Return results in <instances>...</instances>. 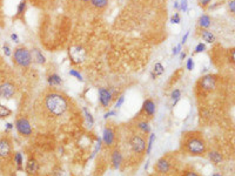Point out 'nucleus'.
<instances>
[{
    "mask_svg": "<svg viewBox=\"0 0 235 176\" xmlns=\"http://www.w3.org/2000/svg\"><path fill=\"white\" fill-rule=\"evenodd\" d=\"M44 107L51 116H61L68 109L67 99L59 93H49L45 96Z\"/></svg>",
    "mask_w": 235,
    "mask_h": 176,
    "instance_id": "obj_1",
    "label": "nucleus"
},
{
    "mask_svg": "<svg viewBox=\"0 0 235 176\" xmlns=\"http://www.w3.org/2000/svg\"><path fill=\"white\" fill-rule=\"evenodd\" d=\"M182 147L189 155L202 156L207 151V144L203 137L197 133H188L185 135Z\"/></svg>",
    "mask_w": 235,
    "mask_h": 176,
    "instance_id": "obj_2",
    "label": "nucleus"
},
{
    "mask_svg": "<svg viewBox=\"0 0 235 176\" xmlns=\"http://www.w3.org/2000/svg\"><path fill=\"white\" fill-rule=\"evenodd\" d=\"M13 60L14 62L20 66V67H28L32 62V55L31 52L25 48V47H18L17 49H14V54H13Z\"/></svg>",
    "mask_w": 235,
    "mask_h": 176,
    "instance_id": "obj_3",
    "label": "nucleus"
},
{
    "mask_svg": "<svg viewBox=\"0 0 235 176\" xmlns=\"http://www.w3.org/2000/svg\"><path fill=\"white\" fill-rule=\"evenodd\" d=\"M129 146H131V149L133 150V153H135V154L142 155L146 151V141L142 136L138 135V134H134L131 136Z\"/></svg>",
    "mask_w": 235,
    "mask_h": 176,
    "instance_id": "obj_4",
    "label": "nucleus"
},
{
    "mask_svg": "<svg viewBox=\"0 0 235 176\" xmlns=\"http://www.w3.org/2000/svg\"><path fill=\"white\" fill-rule=\"evenodd\" d=\"M68 55L73 63H81L86 58V52L80 46H72L68 50Z\"/></svg>",
    "mask_w": 235,
    "mask_h": 176,
    "instance_id": "obj_5",
    "label": "nucleus"
},
{
    "mask_svg": "<svg viewBox=\"0 0 235 176\" xmlns=\"http://www.w3.org/2000/svg\"><path fill=\"white\" fill-rule=\"evenodd\" d=\"M15 128H17L18 133L20 135H22V136H30V135H32V126H31L30 121L26 118H24V116L17 119V121H15Z\"/></svg>",
    "mask_w": 235,
    "mask_h": 176,
    "instance_id": "obj_6",
    "label": "nucleus"
},
{
    "mask_svg": "<svg viewBox=\"0 0 235 176\" xmlns=\"http://www.w3.org/2000/svg\"><path fill=\"white\" fill-rule=\"evenodd\" d=\"M12 156V144L7 137L0 138V160L7 161Z\"/></svg>",
    "mask_w": 235,
    "mask_h": 176,
    "instance_id": "obj_7",
    "label": "nucleus"
},
{
    "mask_svg": "<svg viewBox=\"0 0 235 176\" xmlns=\"http://www.w3.org/2000/svg\"><path fill=\"white\" fill-rule=\"evenodd\" d=\"M216 82H218V79L215 75H212V74L205 75L200 80V88L205 92H212L216 87Z\"/></svg>",
    "mask_w": 235,
    "mask_h": 176,
    "instance_id": "obj_8",
    "label": "nucleus"
},
{
    "mask_svg": "<svg viewBox=\"0 0 235 176\" xmlns=\"http://www.w3.org/2000/svg\"><path fill=\"white\" fill-rule=\"evenodd\" d=\"M15 94V87L11 82H4L0 85V97L2 99H12Z\"/></svg>",
    "mask_w": 235,
    "mask_h": 176,
    "instance_id": "obj_9",
    "label": "nucleus"
},
{
    "mask_svg": "<svg viewBox=\"0 0 235 176\" xmlns=\"http://www.w3.org/2000/svg\"><path fill=\"white\" fill-rule=\"evenodd\" d=\"M112 100H113V96H112V94H111V92L108 89L99 88V102H100V105L102 107L107 108L111 105Z\"/></svg>",
    "mask_w": 235,
    "mask_h": 176,
    "instance_id": "obj_10",
    "label": "nucleus"
},
{
    "mask_svg": "<svg viewBox=\"0 0 235 176\" xmlns=\"http://www.w3.org/2000/svg\"><path fill=\"white\" fill-rule=\"evenodd\" d=\"M25 172L28 176H34L38 174L39 172V163L34 157H30L27 163H26V168Z\"/></svg>",
    "mask_w": 235,
    "mask_h": 176,
    "instance_id": "obj_11",
    "label": "nucleus"
},
{
    "mask_svg": "<svg viewBox=\"0 0 235 176\" xmlns=\"http://www.w3.org/2000/svg\"><path fill=\"white\" fill-rule=\"evenodd\" d=\"M154 169H155L158 173H160V174H166V173H168L169 169H171V162L168 161L167 157H161V159L156 162Z\"/></svg>",
    "mask_w": 235,
    "mask_h": 176,
    "instance_id": "obj_12",
    "label": "nucleus"
},
{
    "mask_svg": "<svg viewBox=\"0 0 235 176\" xmlns=\"http://www.w3.org/2000/svg\"><path fill=\"white\" fill-rule=\"evenodd\" d=\"M114 140H115V133L114 131L111 128V127H106L103 129V135H102V141L105 142V144L107 147H111L113 143H114Z\"/></svg>",
    "mask_w": 235,
    "mask_h": 176,
    "instance_id": "obj_13",
    "label": "nucleus"
},
{
    "mask_svg": "<svg viewBox=\"0 0 235 176\" xmlns=\"http://www.w3.org/2000/svg\"><path fill=\"white\" fill-rule=\"evenodd\" d=\"M142 113L145 115H147L148 118H152L155 113V103L150 100V99H147L143 105H142Z\"/></svg>",
    "mask_w": 235,
    "mask_h": 176,
    "instance_id": "obj_14",
    "label": "nucleus"
},
{
    "mask_svg": "<svg viewBox=\"0 0 235 176\" xmlns=\"http://www.w3.org/2000/svg\"><path fill=\"white\" fill-rule=\"evenodd\" d=\"M111 160H112V166H113V168H114V169L120 168V166H121V163H122V160H124L122 154L120 153V150L115 149V150L112 153Z\"/></svg>",
    "mask_w": 235,
    "mask_h": 176,
    "instance_id": "obj_15",
    "label": "nucleus"
},
{
    "mask_svg": "<svg viewBox=\"0 0 235 176\" xmlns=\"http://www.w3.org/2000/svg\"><path fill=\"white\" fill-rule=\"evenodd\" d=\"M31 55H32V60H34L37 63H39V65H44V63H46V58H45V55L41 53V50H40V49H38V48L32 49Z\"/></svg>",
    "mask_w": 235,
    "mask_h": 176,
    "instance_id": "obj_16",
    "label": "nucleus"
},
{
    "mask_svg": "<svg viewBox=\"0 0 235 176\" xmlns=\"http://www.w3.org/2000/svg\"><path fill=\"white\" fill-rule=\"evenodd\" d=\"M201 38H202L203 41H206V43H208V44H213V43L216 40L215 35H214L212 32L207 31V30H203V31L201 32Z\"/></svg>",
    "mask_w": 235,
    "mask_h": 176,
    "instance_id": "obj_17",
    "label": "nucleus"
},
{
    "mask_svg": "<svg viewBox=\"0 0 235 176\" xmlns=\"http://www.w3.org/2000/svg\"><path fill=\"white\" fill-rule=\"evenodd\" d=\"M47 81H48V85L49 86H59V85H61V78L58 75V74H51V75H48V78H47Z\"/></svg>",
    "mask_w": 235,
    "mask_h": 176,
    "instance_id": "obj_18",
    "label": "nucleus"
},
{
    "mask_svg": "<svg viewBox=\"0 0 235 176\" xmlns=\"http://www.w3.org/2000/svg\"><path fill=\"white\" fill-rule=\"evenodd\" d=\"M26 7H27V1L26 0H21L17 7V15H15V19H18L19 17L24 15V13L26 12Z\"/></svg>",
    "mask_w": 235,
    "mask_h": 176,
    "instance_id": "obj_19",
    "label": "nucleus"
},
{
    "mask_svg": "<svg viewBox=\"0 0 235 176\" xmlns=\"http://www.w3.org/2000/svg\"><path fill=\"white\" fill-rule=\"evenodd\" d=\"M210 18L207 15V14H203V15H201L200 17V19H199V25H200V27H202V28H208L209 26H210Z\"/></svg>",
    "mask_w": 235,
    "mask_h": 176,
    "instance_id": "obj_20",
    "label": "nucleus"
},
{
    "mask_svg": "<svg viewBox=\"0 0 235 176\" xmlns=\"http://www.w3.org/2000/svg\"><path fill=\"white\" fill-rule=\"evenodd\" d=\"M208 156H209V160H210L213 163H215V164H219V163L222 161V155H221L219 151H210V153L208 154Z\"/></svg>",
    "mask_w": 235,
    "mask_h": 176,
    "instance_id": "obj_21",
    "label": "nucleus"
},
{
    "mask_svg": "<svg viewBox=\"0 0 235 176\" xmlns=\"http://www.w3.org/2000/svg\"><path fill=\"white\" fill-rule=\"evenodd\" d=\"M137 127H138L143 134H146V135L150 133V127H149V125H148L147 121H140V122H138V123H137Z\"/></svg>",
    "mask_w": 235,
    "mask_h": 176,
    "instance_id": "obj_22",
    "label": "nucleus"
},
{
    "mask_svg": "<svg viewBox=\"0 0 235 176\" xmlns=\"http://www.w3.org/2000/svg\"><path fill=\"white\" fill-rule=\"evenodd\" d=\"M13 160H14V163L17 164L18 170H22V162H24V161H22V155H21V153L17 151V153L14 154Z\"/></svg>",
    "mask_w": 235,
    "mask_h": 176,
    "instance_id": "obj_23",
    "label": "nucleus"
},
{
    "mask_svg": "<svg viewBox=\"0 0 235 176\" xmlns=\"http://www.w3.org/2000/svg\"><path fill=\"white\" fill-rule=\"evenodd\" d=\"M163 72H165L163 66H162L160 62H156V63L154 65V68H153V74H154L155 76H159V75H162Z\"/></svg>",
    "mask_w": 235,
    "mask_h": 176,
    "instance_id": "obj_24",
    "label": "nucleus"
},
{
    "mask_svg": "<svg viewBox=\"0 0 235 176\" xmlns=\"http://www.w3.org/2000/svg\"><path fill=\"white\" fill-rule=\"evenodd\" d=\"M91 2L94 7H96L99 9H102L108 5V0H91Z\"/></svg>",
    "mask_w": 235,
    "mask_h": 176,
    "instance_id": "obj_25",
    "label": "nucleus"
},
{
    "mask_svg": "<svg viewBox=\"0 0 235 176\" xmlns=\"http://www.w3.org/2000/svg\"><path fill=\"white\" fill-rule=\"evenodd\" d=\"M11 114H12V110H11L9 108H7L6 106H4V105L0 103V118H1V119H5V118L9 116Z\"/></svg>",
    "mask_w": 235,
    "mask_h": 176,
    "instance_id": "obj_26",
    "label": "nucleus"
},
{
    "mask_svg": "<svg viewBox=\"0 0 235 176\" xmlns=\"http://www.w3.org/2000/svg\"><path fill=\"white\" fill-rule=\"evenodd\" d=\"M180 97H181V90L180 89H174L173 92H172V99H173V107L176 105V102L180 100Z\"/></svg>",
    "mask_w": 235,
    "mask_h": 176,
    "instance_id": "obj_27",
    "label": "nucleus"
},
{
    "mask_svg": "<svg viewBox=\"0 0 235 176\" xmlns=\"http://www.w3.org/2000/svg\"><path fill=\"white\" fill-rule=\"evenodd\" d=\"M154 140H155V134H150L149 135V141H148V144H147V148H146V154H150L152 151V147H153V143H154Z\"/></svg>",
    "mask_w": 235,
    "mask_h": 176,
    "instance_id": "obj_28",
    "label": "nucleus"
},
{
    "mask_svg": "<svg viewBox=\"0 0 235 176\" xmlns=\"http://www.w3.org/2000/svg\"><path fill=\"white\" fill-rule=\"evenodd\" d=\"M33 4H35V5H38V6H46L48 4H52V2H54V0H31Z\"/></svg>",
    "mask_w": 235,
    "mask_h": 176,
    "instance_id": "obj_29",
    "label": "nucleus"
},
{
    "mask_svg": "<svg viewBox=\"0 0 235 176\" xmlns=\"http://www.w3.org/2000/svg\"><path fill=\"white\" fill-rule=\"evenodd\" d=\"M69 75H72V76H74V78H77V80H79L80 82H82L84 81V79H82V75L78 72V71H75V69H71L69 71Z\"/></svg>",
    "mask_w": 235,
    "mask_h": 176,
    "instance_id": "obj_30",
    "label": "nucleus"
},
{
    "mask_svg": "<svg viewBox=\"0 0 235 176\" xmlns=\"http://www.w3.org/2000/svg\"><path fill=\"white\" fill-rule=\"evenodd\" d=\"M84 113H85V115H86V119H87V121L90 122V125L91 126H93L94 125V119H93V116H92V114L87 110V108L86 107H84Z\"/></svg>",
    "mask_w": 235,
    "mask_h": 176,
    "instance_id": "obj_31",
    "label": "nucleus"
},
{
    "mask_svg": "<svg viewBox=\"0 0 235 176\" xmlns=\"http://www.w3.org/2000/svg\"><path fill=\"white\" fill-rule=\"evenodd\" d=\"M179 8H180L181 11H184V12H187V9H188V0H181V1L179 2Z\"/></svg>",
    "mask_w": 235,
    "mask_h": 176,
    "instance_id": "obj_32",
    "label": "nucleus"
},
{
    "mask_svg": "<svg viewBox=\"0 0 235 176\" xmlns=\"http://www.w3.org/2000/svg\"><path fill=\"white\" fill-rule=\"evenodd\" d=\"M171 22L172 24H180L181 22V18H180L179 13H174V15L171 18Z\"/></svg>",
    "mask_w": 235,
    "mask_h": 176,
    "instance_id": "obj_33",
    "label": "nucleus"
},
{
    "mask_svg": "<svg viewBox=\"0 0 235 176\" xmlns=\"http://www.w3.org/2000/svg\"><path fill=\"white\" fill-rule=\"evenodd\" d=\"M206 50V45L202 44V43H200V44L196 45V47H195V53H202V52H205Z\"/></svg>",
    "mask_w": 235,
    "mask_h": 176,
    "instance_id": "obj_34",
    "label": "nucleus"
},
{
    "mask_svg": "<svg viewBox=\"0 0 235 176\" xmlns=\"http://www.w3.org/2000/svg\"><path fill=\"white\" fill-rule=\"evenodd\" d=\"M210 1H212V0H197L199 6H200V7H202V8L208 7V6H209V4H210Z\"/></svg>",
    "mask_w": 235,
    "mask_h": 176,
    "instance_id": "obj_35",
    "label": "nucleus"
},
{
    "mask_svg": "<svg viewBox=\"0 0 235 176\" xmlns=\"http://www.w3.org/2000/svg\"><path fill=\"white\" fill-rule=\"evenodd\" d=\"M2 50H4V53H5L6 56H11L12 52H11V48H9V46L7 44H4V46H2Z\"/></svg>",
    "mask_w": 235,
    "mask_h": 176,
    "instance_id": "obj_36",
    "label": "nucleus"
},
{
    "mask_svg": "<svg viewBox=\"0 0 235 176\" xmlns=\"http://www.w3.org/2000/svg\"><path fill=\"white\" fill-rule=\"evenodd\" d=\"M186 67H187L188 71H193V69H194V61H193V58H189V59H187Z\"/></svg>",
    "mask_w": 235,
    "mask_h": 176,
    "instance_id": "obj_37",
    "label": "nucleus"
},
{
    "mask_svg": "<svg viewBox=\"0 0 235 176\" xmlns=\"http://www.w3.org/2000/svg\"><path fill=\"white\" fill-rule=\"evenodd\" d=\"M124 102H125V96H124V95H120L119 99H118V101H116V103H115V108H120V107L122 106Z\"/></svg>",
    "mask_w": 235,
    "mask_h": 176,
    "instance_id": "obj_38",
    "label": "nucleus"
},
{
    "mask_svg": "<svg viewBox=\"0 0 235 176\" xmlns=\"http://www.w3.org/2000/svg\"><path fill=\"white\" fill-rule=\"evenodd\" d=\"M101 142H102V140L101 138H98V143H96V147H95V149H94L93 154H92V156H91V159L93 157L94 155H96V153L100 150V148H101Z\"/></svg>",
    "mask_w": 235,
    "mask_h": 176,
    "instance_id": "obj_39",
    "label": "nucleus"
},
{
    "mask_svg": "<svg viewBox=\"0 0 235 176\" xmlns=\"http://www.w3.org/2000/svg\"><path fill=\"white\" fill-rule=\"evenodd\" d=\"M181 176H200L197 173H195V172H193V170H185Z\"/></svg>",
    "mask_w": 235,
    "mask_h": 176,
    "instance_id": "obj_40",
    "label": "nucleus"
},
{
    "mask_svg": "<svg viewBox=\"0 0 235 176\" xmlns=\"http://www.w3.org/2000/svg\"><path fill=\"white\" fill-rule=\"evenodd\" d=\"M114 115H116V112H115V110H109V112H107V113L103 115V119H108L109 116H114Z\"/></svg>",
    "mask_w": 235,
    "mask_h": 176,
    "instance_id": "obj_41",
    "label": "nucleus"
},
{
    "mask_svg": "<svg viewBox=\"0 0 235 176\" xmlns=\"http://www.w3.org/2000/svg\"><path fill=\"white\" fill-rule=\"evenodd\" d=\"M180 52H181V45H178L176 47L173 48V55H176V54H179Z\"/></svg>",
    "mask_w": 235,
    "mask_h": 176,
    "instance_id": "obj_42",
    "label": "nucleus"
},
{
    "mask_svg": "<svg viewBox=\"0 0 235 176\" xmlns=\"http://www.w3.org/2000/svg\"><path fill=\"white\" fill-rule=\"evenodd\" d=\"M11 39H12L14 43H19V37H18L15 33H12V34H11Z\"/></svg>",
    "mask_w": 235,
    "mask_h": 176,
    "instance_id": "obj_43",
    "label": "nucleus"
},
{
    "mask_svg": "<svg viewBox=\"0 0 235 176\" xmlns=\"http://www.w3.org/2000/svg\"><path fill=\"white\" fill-rule=\"evenodd\" d=\"M229 8H231V12H232V13H234V12H235L234 0H232V1H229Z\"/></svg>",
    "mask_w": 235,
    "mask_h": 176,
    "instance_id": "obj_44",
    "label": "nucleus"
},
{
    "mask_svg": "<svg viewBox=\"0 0 235 176\" xmlns=\"http://www.w3.org/2000/svg\"><path fill=\"white\" fill-rule=\"evenodd\" d=\"M189 32H190V31H187V32H186V34H185V35L182 37V40H181V43H182V44H185V43L187 41L188 35H189Z\"/></svg>",
    "mask_w": 235,
    "mask_h": 176,
    "instance_id": "obj_45",
    "label": "nucleus"
},
{
    "mask_svg": "<svg viewBox=\"0 0 235 176\" xmlns=\"http://www.w3.org/2000/svg\"><path fill=\"white\" fill-rule=\"evenodd\" d=\"M12 128H13V123H11V122L6 123V129H7V131H11Z\"/></svg>",
    "mask_w": 235,
    "mask_h": 176,
    "instance_id": "obj_46",
    "label": "nucleus"
},
{
    "mask_svg": "<svg viewBox=\"0 0 235 176\" xmlns=\"http://www.w3.org/2000/svg\"><path fill=\"white\" fill-rule=\"evenodd\" d=\"M231 61L234 62V49L233 48L231 49Z\"/></svg>",
    "mask_w": 235,
    "mask_h": 176,
    "instance_id": "obj_47",
    "label": "nucleus"
},
{
    "mask_svg": "<svg viewBox=\"0 0 235 176\" xmlns=\"http://www.w3.org/2000/svg\"><path fill=\"white\" fill-rule=\"evenodd\" d=\"M180 58H181V60H184V59L186 58V53H185V52H181V54H180Z\"/></svg>",
    "mask_w": 235,
    "mask_h": 176,
    "instance_id": "obj_48",
    "label": "nucleus"
},
{
    "mask_svg": "<svg viewBox=\"0 0 235 176\" xmlns=\"http://www.w3.org/2000/svg\"><path fill=\"white\" fill-rule=\"evenodd\" d=\"M174 8L179 9V2H178V1H175V2H174Z\"/></svg>",
    "mask_w": 235,
    "mask_h": 176,
    "instance_id": "obj_49",
    "label": "nucleus"
},
{
    "mask_svg": "<svg viewBox=\"0 0 235 176\" xmlns=\"http://www.w3.org/2000/svg\"><path fill=\"white\" fill-rule=\"evenodd\" d=\"M212 176H221V175H220V174H218V173H215V174H213Z\"/></svg>",
    "mask_w": 235,
    "mask_h": 176,
    "instance_id": "obj_50",
    "label": "nucleus"
},
{
    "mask_svg": "<svg viewBox=\"0 0 235 176\" xmlns=\"http://www.w3.org/2000/svg\"><path fill=\"white\" fill-rule=\"evenodd\" d=\"M80 1H84V2H87V1H90V0H80Z\"/></svg>",
    "mask_w": 235,
    "mask_h": 176,
    "instance_id": "obj_51",
    "label": "nucleus"
},
{
    "mask_svg": "<svg viewBox=\"0 0 235 176\" xmlns=\"http://www.w3.org/2000/svg\"><path fill=\"white\" fill-rule=\"evenodd\" d=\"M34 176H39V175H34Z\"/></svg>",
    "mask_w": 235,
    "mask_h": 176,
    "instance_id": "obj_52",
    "label": "nucleus"
}]
</instances>
